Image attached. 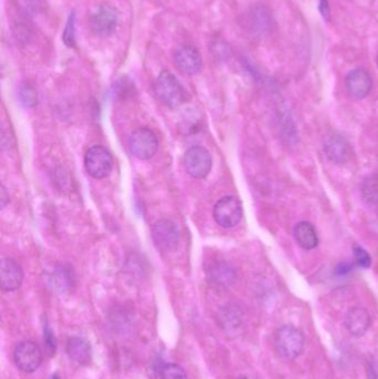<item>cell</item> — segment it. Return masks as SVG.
<instances>
[{
  "label": "cell",
  "mask_w": 378,
  "mask_h": 379,
  "mask_svg": "<svg viewBox=\"0 0 378 379\" xmlns=\"http://www.w3.org/2000/svg\"><path fill=\"white\" fill-rule=\"evenodd\" d=\"M319 10L325 19L330 18V8H328V3L327 0H319Z\"/></svg>",
  "instance_id": "4316f807"
},
{
  "label": "cell",
  "mask_w": 378,
  "mask_h": 379,
  "mask_svg": "<svg viewBox=\"0 0 378 379\" xmlns=\"http://www.w3.org/2000/svg\"><path fill=\"white\" fill-rule=\"evenodd\" d=\"M347 332L355 337L364 336L372 325V318L365 308L354 307L347 312L344 319Z\"/></svg>",
  "instance_id": "4fadbf2b"
},
{
  "label": "cell",
  "mask_w": 378,
  "mask_h": 379,
  "mask_svg": "<svg viewBox=\"0 0 378 379\" xmlns=\"http://www.w3.org/2000/svg\"><path fill=\"white\" fill-rule=\"evenodd\" d=\"M114 159L110 152L103 146H94L85 155V170L94 179H105L110 174Z\"/></svg>",
  "instance_id": "52a82bcc"
},
{
  "label": "cell",
  "mask_w": 378,
  "mask_h": 379,
  "mask_svg": "<svg viewBox=\"0 0 378 379\" xmlns=\"http://www.w3.org/2000/svg\"><path fill=\"white\" fill-rule=\"evenodd\" d=\"M48 279L49 284L52 286V290L59 292V293L68 291L74 282L72 271L65 266H56L54 271L49 275Z\"/></svg>",
  "instance_id": "d6986e66"
},
{
  "label": "cell",
  "mask_w": 378,
  "mask_h": 379,
  "mask_svg": "<svg viewBox=\"0 0 378 379\" xmlns=\"http://www.w3.org/2000/svg\"><path fill=\"white\" fill-rule=\"evenodd\" d=\"M52 379H59V378H58V376H54V377H52Z\"/></svg>",
  "instance_id": "f1b7e54d"
},
{
  "label": "cell",
  "mask_w": 378,
  "mask_h": 379,
  "mask_svg": "<svg viewBox=\"0 0 378 379\" xmlns=\"http://www.w3.org/2000/svg\"><path fill=\"white\" fill-rule=\"evenodd\" d=\"M151 237L156 248L161 252L174 251L179 246L181 233L176 223L171 219H159L151 230Z\"/></svg>",
  "instance_id": "277c9868"
},
{
  "label": "cell",
  "mask_w": 378,
  "mask_h": 379,
  "mask_svg": "<svg viewBox=\"0 0 378 379\" xmlns=\"http://www.w3.org/2000/svg\"><path fill=\"white\" fill-rule=\"evenodd\" d=\"M174 63L176 68L183 74L193 76L202 68V57L199 50L194 46L180 47L174 54Z\"/></svg>",
  "instance_id": "8fae6325"
},
{
  "label": "cell",
  "mask_w": 378,
  "mask_h": 379,
  "mask_svg": "<svg viewBox=\"0 0 378 379\" xmlns=\"http://www.w3.org/2000/svg\"><path fill=\"white\" fill-rule=\"evenodd\" d=\"M244 26L253 34L269 32L272 26V17L265 7H254L244 16Z\"/></svg>",
  "instance_id": "2e32d148"
},
{
  "label": "cell",
  "mask_w": 378,
  "mask_h": 379,
  "mask_svg": "<svg viewBox=\"0 0 378 379\" xmlns=\"http://www.w3.org/2000/svg\"><path fill=\"white\" fill-rule=\"evenodd\" d=\"M245 379H250V378H245Z\"/></svg>",
  "instance_id": "4dcf8cb0"
},
{
  "label": "cell",
  "mask_w": 378,
  "mask_h": 379,
  "mask_svg": "<svg viewBox=\"0 0 378 379\" xmlns=\"http://www.w3.org/2000/svg\"><path fill=\"white\" fill-rule=\"evenodd\" d=\"M274 345L282 358H297L304 349V333L293 325L282 326L274 334Z\"/></svg>",
  "instance_id": "6da1fadb"
},
{
  "label": "cell",
  "mask_w": 378,
  "mask_h": 379,
  "mask_svg": "<svg viewBox=\"0 0 378 379\" xmlns=\"http://www.w3.org/2000/svg\"><path fill=\"white\" fill-rule=\"evenodd\" d=\"M377 66H378V57H377Z\"/></svg>",
  "instance_id": "f546056e"
},
{
  "label": "cell",
  "mask_w": 378,
  "mask_h": 379,
  "mask_svg": "<svg viewBox=\"0 0 378 379\" xmlns=\"http://www.w3.org/2000/svg\"><path fill=\"white\" fill-rule=\"evenodd\" d=\"M185 171L193 179H204L212 169L210 152L203 147H192L183 157Z\"/></svg>",
  "instance_id": "ba28073f"
},
{
  "label": "cell",
  "mask_w": 378,
  "mask_h": 379,
  "mask_svg": "<svg viewBox=\"0 0 378 379\" xmlns=\"http://www.w3.org/2000/svg\"><path fill=\"white\" fill-rule=\"evenodd\" d=\"M207 274L210 282L218 288H230L236 279L235 270L227 262H214L209 266Z\"/></svg>",
  "instance_id": "9a60e30c"
},
{
  "label": "cell",
  "mask_w": 378,
  "mask_h": 379,
  "mask_svg": "<svg viewBox=\"0 0 378 379\" xmlns=\"http://www.w3.org/2000/svg\"><path fill=\"white\" fill-rule=\"evenodd\" d=\"M76 32H74V14L72 12L69 17L68 23L65 26V32H63V39L65 46L72 47L76 46Z\"/></svg>",
  "instance_id": "cb8c5ba5"
},
{
  "label": "cell",
  "mask_w": 378,
  "mask_h": 379,
  "mask_svg": "<svg viewBox=\"0 0 378 379\" xmlns=\"http://www.w3.org/2000/svg\"><path fill=\"white\" fill-rule=\"evenodd\" d=\"M69 357L79 365H88L92 362V346L81 337H72L67 343Z\"/></svg>",
  "instance_id": "e0dca14e"
},
{
  "label": "cell",
  "mask_w": 378,
  "mask_h": 379,
  "mask_svg": "<svg viewBox=\"0 0 378 379\" xmlns=\"http://www.w3.org/2000/svg\"><path fill=\"white\" fill-rule=\"evenodd\" d=\"M294 237L300 246L305 251L314 250L319 246V237L313 224L306 221L297 223L294 228Z\"/></svg>",
  "instance_id": "ac0fdd59"
},
{
  "label": "cell",
  "mask_w": 378,
  "mask_h": 379,
  "mask_svg": "<svg viewBox=\"0 0 378 379\" xmlns=\"http://www.w3.org/2000/svg\"><path fill=\"white\" fill-rule=\"evenodd\" d=\"M242 217H243V208L238 197L227 195L220 199L214 206V219L222 228H234L241 222Z\"/></svg>",
  "instance_id": "5b68a950"
},
{
  "label": "cell",
  "mask_w": 378,
  "mask_h": 379,
  "mask_svg": "<svg viewBox=\"0 0 378 379\" xmlns=\"http://www.w3.org/2000/svg\"><path fill=\"white\" fill-rule=\"evenodd\" d=\"M347 92L354 99H364L370 94L372 80L370 72L364 68H356L347 74L345 80Z\"/></svg>",
  "instance_id": "30bf717a"
},
{
  "label": "cell",
  "mask_w": 378,
  "mask_h": 379,
  "mask_svg": "<svg viewBox=\"0 0 378 379\" xmlns=\"http://www.w3.org/2000/svg\"><path fill=\"white\" fill-rule=\"evenodd\" d=\"M353 257H354V263L355 266L361 268H368L372 264V259L368 252L359 246H354L353 248Z\"/></svg>",
  "instance_id": "7402d4cb"
},
{
  "label": "cell",
  "mask_w": 378,
  "mask_h": 379,
  "mask_svg": "<svg viewBox=\"0 0 378 379\" xmlns=\"http://www.w3.org/2000/svg\"><path fill=\"white\" fill-rule=\"evenodd\" d=\"M161 379H188L187 373L178 364H167L160 371Z\"/></svg>",
  "instance_id": "44dd1931"
},
{
  "label": "cell",
  "mask_w": 378,
  "mask_h": 379,
  "mask_svg": "<svg viewBox=\"0 0 378 379\" xmlns=\"http://www.w3.org/2000/svg\"><path fill=\"white\" fill-rule=\"evenodd\" d=\"M0 281L3 292H14L21 286L23 273L21 266L14 259L5 257L0 263Z\"/></svg>",
  "instance_id": "7c38bea8"
},
{
  "label": "cell",
  "mask_w": 378,
  "mask_h": 379,
  "mask_svg": "<svg viewBox=\"0 0 378 379\" xmlns=\"http://www.w3.org/2000/svg\"><path fill=\"white\" fill-rule=\"evenodd\" d=\"M154 94L161 102L171 109L179 108L187 100V92L182 85L174 74L167 70L161 72L156 80Z\"/></svg>",
  "instance_id": "7a4b0ae2"
},
{
  "label": "cell",
  "mask_w": 378,
  "mask_h": 379,
  "mask_svg": "<svg viewBox=\"0 0 378 379\" xmlns=\"http://www.w3.org/2000/svg\"><path fill=\"white\" fill-rule=\"evenodd\" d=\"M131 153L139 160H149L154 157L159 149V140L149 128H139L129 138Z\"/></svg>",
  "instance_id": "8992f818"
},
{
  "label": "cell",
  "mask_w": 378,
  "mask_h": 379,
  "mask_svg": "<svg viewBox=\"0 0 378 379\" xmlns=\"http://www.w3.org/2000/svg\"><path fill=\"white\" fill-rule=\"evenodd\" d=\"M14 359L20 371L32 373L37 371L43 362V353L39 346L30 340H25L14 348Z\"/></svg>",
  "instance_id": "9c48e42d"
},
{
  "label": "cell",
  "mask_w": 378,
  "mask_h": 379,
  "mask_svg": "<svg viewBox=\"0 0 378 379\" xmlns=\"http://www.w3.org/2000/svg\"><path fill=\"white\" fill-rule=\"evenodd\" d=\"M361 195L364 197L365 201L372 204L378 203V175L374 174L366 179L361 183Z\"/></svg>",
  "instance_id": "ffe728a7"
},
{
  "label": "cell",
  "mask_w": 378,
  "mask_h": 379,
  "mask_svg": "<svg viewBox=\"0 0 378 379\" xmlns=\"http://www.w3.org/2000/svg\"><path fill=\"white\" fill-rule=\"evenodd\" d=\"M324 152L332 162L343 164L350 158V144L341 134H333L324 142Z\"/></svg>",
  "instance_id": "5bb4252c"
},
{
  "label": "cell",
  "mask_w": 378,
  "mask_h": 379,
  "mask_svg": "<svg viewBox=\"0 0 378 379\" xmlns=\"http://www.w3.org/2000/svg\"><path fill=\"white\" fill-rule=\"evenodd\" d=\"M119 23V12L108 3L96 7L89 17V26L100 37H107L116 32Z\"/></svg>",
  "instance_id": "3957f363"
},
{
  "label": "cell",
  "mask_w": 378,
  "mask_h": 379,
  "mask_svg": "<svg viewBox=\"0 0 378 379\" xmlns=\"http://www.w3.org/2000/svg\"><path fill=\"white\" fill-rule=\"evenodd\" d=\"M43 343L46 346L47 353L52 356L56 353L57 349V339L54 337V332L52 331V328L49 327L48 324H45L43 326Z\"/></svg>",
  "instance_id": "603a6c76"
},
{
  "label": "cell",
  "mask_w": 378,
  "mask_h": 379,
  "mask_svg": "<svg viewBox=\"0 0 378 379\" xmlns=\"http://www.w3.org/2000/svg\"><path fill=\"white\" fill-rule=\"evenodd\" d=\"M9 202V194H7L6 188L1 186V206L5 208L7 203Z\"/></svg>",
  "instance_id": "83f0119b"
},
{
  "label": "cell",
  "mask_w": 378,
  "mask_h": 379,
  "mask_svg": "<svg viewBox=\"0 0 378 379\" xmlns=\"http://www.w3.org/2000/svg\"><path fill=\"white\" fill-rule=\"evenodd\" d=\"M20 99L26 107H34L37 103V92L32 87H23L20 90Z\"/></svg>",
  "instance_id": "d4e9b609"
},
{
  "label": "cell",
  "mask_w": 378,
  "mask_h": 379,
  "mask_svg": "<svg viewBox=\"0 0 378 379\" xmlns=\"http://www.w3.org/2000/svg\"><path fill=\"white\" fill-rule=\"evenodd\" d=\"M354 264H355V263H339V266H337V268H336V273H337V275H339V277H344V275H347V274H350V272L353 271V268H354Z\"/></svg>",
  "instance_id": "484cf974"
}]
</instances>
